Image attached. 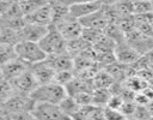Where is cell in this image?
<instances>
[{"mask_svg": "<svg viewBox=\"0 0 153 120\" xmlns=\"http://www.w3.org/2000/svg\"><path fill=\"white\" fill-rule=\"evenodd\" d=\"M8 118H11L12 120H38L32 112L19 113V114H16V115H12V116H8Z\"/></svg>", "mask_w": 153, "mask_h": 120, "instance_id": "cell-32", "label": "cell"}, {"mask_svg": "<svg viewBox=\"0 0 153 120\" xmlns=\"http://www.w3.org/2000/svg\"><path fill=\"white\" fill-rule=\"evenodd\" d=\"M151 120H153V118H152V119H151Z\"/></svg>", "mask_w": 153, "mask_h": 120, "instance_id": "cell-39", "label": "cell"}, {"mask_svg": "<svg viewBox=\"0 0 153 120\" xmlns=\"http://www.w3.org/2000/svg\"><path fill=\"white\" fill-rule=\"evenodd\" d=\"M7 118H8V116H7ZM8 120H12V119H11V118H8Z\"/></svg>", "mask_w": 153, "mask_h": 120, "instance_id": "cell-37", "label": "cell"}, {"mask_svg": "<svg viewBox=\"0 0 153 120\" xmlns=\"http://www.w3.org/2000/svg\"><path fill=\"white\" fill-rule=\"evenodd\" d=\"M25 22L29 24H36L42 26H50L51 25V10L49 1L43 5L41 8L35 11L33 13L25 17Z\"/></svg>", "mask_w": 153, "mask_h": 120, "instance_id": "cell-14", "label": "cell"}, {"mask_svg": "<svg viewBox=\"0 0 153 120\" xmlns=\"http://www.w3.org/2000/svg\"><path fill=\"white\" fill-rule=\"evenodd\" d=\"M152 28H153V24H152Z\"/></svg>", "mask_w": 153, "mask_h": 120, "instance_id": "cell-38", "label": "cell"}, {"mask_svg": "<svg viewBox=\"0 0 153 120\" xmlns=\"http://www.w3.org/2000/svg\"><path fill=\"white\" fill-rule=\"evenodd\" d=\"M13 2H14L13 0H0V16L5 14Z\"/></svg>", "mask_w": 153, "mask_h": 120, "instance_id": "cell-33", "label": "cell"}, {"mask_svg": "<svg viewBox=\"0 0 153 120\" xmlns=\"http://www.w3.org/2000/svg\"><path fill=\"white\" fill-rule=\"evenodd\" d=\"M115 58H116L117 62L127 65V66H131L141 58V55L127 42H123V43H120L116 46Z\"/></svg>", "mask_w": 153, "mask_h": 120, "instance_id": "cell-12", "label": "cell"}, {"mask_svg": "<svg viewBox=\"0 0 153 120\" xmlns=\"http://www.w3.org/2000/svg\"><path fill=\"white\" fill-rule=\"evenodd\" d=\"M67 44L68 42L63 38V36L54 25L49 26L47 35L39 42V46L43 49V52L47 54V56L67 52Z\"/></svg>", "mask_w": 153, "mask_h": 120, "instance_id": "cell-2", "label": "cell"}, {"mask_svg": "<svg viewBox=\"0 0 153 120\" xmlns=\"http://www.w3.org/2000/svg\"><path fill=\"white\" fill-rule=\"evenodd\" d=\"M30 72L35 77L38 85H45V84L54 83V79L56 76V72L49 66V64L45 60L30 66Z\"/></svg>", "mask_w": 153, "mask_h": 120, "instance_id": "cell-9", "label": "cell"}, {"mask_svg": "<svg viewBox=\"0 0 153 120\" xmlns=\"http://www.w3.org/2000/svg\"><path fill=\"white\" fill-rule=\"evenodd\" d=\"M36 102L27 95H16L7 102L1 104V114L6 116H12L19 113L33 112Z\"/></svg>", "mask_w": 153, "mask_h": 120, "instance_id": "cell-4", "label": "cell"}, {"mask_svg": "<svg viewBox=\"0 0 153 120\" xmlns=\"http://www.w3.org/2000/svg\"><path fill=\"white\" fill-rule=\"evenodd\" d=\"M74 78H75L74 71H61V72H56L54 82L66 88Z\"/></svg>", "mask_w": 153, "mask_h": 120, "instance_id": "cell-26", "label": "cell"}, {"mask_svg": "<svg viewBox=\"0 0 153 120\" xmlns=\"http://www.w3.org/2000/svg\"><path fill=\"white\" fill-rule=\"evenodd\" d=\"M59 106L61 107V109H62L71 119H73L74 115H75V114L78 113V110L80 109V106L76 103V101H75L72 96H67Z\"/></svg>", "mask_w": 153, "mask_h": 120, "instance_id": "cell-22", "label": "cell"}, {"mask_svg": "<svg viewBox=\"0 0 153 120\" xmlns=\"http://www.w3.org/2000/svg\"><path fill=\"white\" fill-rule=\"evenodd\" d=\"M10 82L13 84L17 94H19V95L30 96L33 92V90L38 86V84H37L35 77L32 76V73L30 72V70L26 71L25 73H23L22 76H19L18 78L10 80Z\"/></svg>", "mask_w": 153, "mask_h": 120, "instance_id": "cell-13", "label": "cell"}, {"mask_svg": "<svg viewBox=\"0 0 153 120\" xmlns=\"http://www.w3.org/2000/svg\"><path fill=\"white\" fill-rule=\"evenodd\" d=\"M104 6V5H103ZM81 23V25L84 28H92V29H99V30H103L108 26L109 20L106 18V14H105V11H104V7H102L99 11L82 18L79 20Z\"/></svg>", "mask_w": 153, "mask_h": 120, "instance_id": "cell-16", "label": "cell"}, {"mask_svg": "<svg viewBox=\"0 0 153 120\" xmlns=\"http://www.w3.org/2000/svg\"><path fill=\"white\" fill-rule=\"evenodd\" d=\"M32 113L38 120H71L59 104L36 103Z\"/></svg>", "mask_w": 153, "mask_h": 120, "instance_id": "cell-5", "label": "cell"}, {"mask_svg": "<svg viewBox=\"0 0 153 120\" xmlns=\"http://www.w3.org/2000/svg\"><path fill=\"white\" fill-rule=\"evenodd\" d=\"M149 12H153L152 1H134V5H133L134 16H141Z\"/></svg>", "mask_w": 153, "mask_h": 120, "instance_id": "cell-25", "label": "cell"}, {"mask_svg": "<svg viewBox=\"0 0 153 120\" xmlns=\"http://www.w3.org/2000/svg\"><path fill=\"white\" fill-rule=\"evenodd\" d=\"M48 1H42V0H19V7L24 14V18L31 13H33L35 11H37L38 8H41L43 5H45Z\"/></svg>", "mask_w": 153, "mask_h": 120, "instance_id": "cell-20", "label": "cell"}, {"mask_svg": "<svg viewBox=\"0 0 153 120\" xmlns=\"http://www.w3.org/2000/svg\"><path fill=\"white\" fill-rule=\"evenodd\" d=\"M29 70H30V65H27L19 58H17L5 65H1V67H0L1 78L6 79V80H13Z\"/></svg>", "mask_w": 153, "mask_h": 120, "instance_id": "cell-10", "label": "cell"}, {"mask_svg": "<svg viewBox=\"0 0 153 120\" xmlns=\"http://www.w3.org/2000/svg\"><path fill=\"white\" fill-rule=\"evenodd\" d=\"M45 61L55 72L61 71H74V58L68 53H60L54 55H48Z\"/></svg>", "mask_w": 153, "mask_h": 120, "instance_id": "cell-11", "label": "cell"}, {"mask_svg": "<svg viewBox=\"0 0 153 120\" xmlns=\"http://www.w3.org/2000/svg\"><path fill=\"white\" fill-rule=\"evenodd\" d=\"M48 29H49V26H42V25H36V24L26 23L25 26L20 30L22 38H23V41L39 43L42 41V38L47 35Z\"/></svg>", "mask_w": 153, "mask_h": 120, "instance_id": "cell-15", "label": "cell"}, {"mask_svg": "<svg viewBox=\"0 0 153 120\" xmlns=\"http://www.w3.org/2000/svg\"><path fill=\"white\" fill-rule=\"evenodd\" d=\"M18 18H24V14L19 7L18 1H14L12 6L8 8V11L5 14L0 16V19H18Z\"/></svg>", "mask_w": 153, "mask_h": 120, "instance_id": "cell-27", "label": "cell"}, {"mask_svg": "<svg viewBox=\"0 0 153 120\" xmlns=\"http://www.w3.org/2000/svg\"><path fill=\"white\" fill-rule=\"evenodd\" d=\"M73 98L76 101V103L80 107L93 104V95H92V92H80V94L73 96Z\"/></svg>", "mask_w": 153, "mask_h": 120, "instance_id": "cell-28", "label": "cell"}, {"mask_svg": "<svg viewBox=\"0 0 153 120\" xmlns=\"http://www.w3.org/2000/svg\"><path fill=\"white\" fill-rule=\"evenodd\" d=\"M147 60H148V62L151 64V66H153V49H151L146 55H143Z\"/></svg>", "mask_w": 153, "mask_h": 120, "instance_id": "cell-34", "label": "cell"}, {"mask_svg": "<svg viewBox=\"0 0 153 120\" xmlns=\"http://www.w3.org/2000/svg\"><path fill=\"white\" fill-rule=\"evenodd\" d=\"M71 120H72V119H71Z\"/></svg>", "mask_w": 153, "mask_h": 120, "instance_id": "cell-40", "label": "cell"}, {"mask_svg": "<svg viewBox=\"0 0 153 120\" xmlns=\"http://www.w3.org/2000/svg\"><path fill=\"white\" fill-rule=\"evenodd\" d=\"M147 109H148V112H149L151 116L153 118V101H151V102H149V104L147 106Z\"/></svg>", "mask_w": 153, "mask_h": 120, "instance_id": "cell-35", "label": "cell"}, {"mask_svg": "<svg viewBox=\"0 0 153 120\" xmlns=\"http://www.w3.org/2000/svg\"><path fill=\"white\" fill-rule=\"evenodd\" d=\"M92 95H93V104L102 107V108H105L108 106V103L112 96V94L109 89H96V90H93Z\"/></svg>", "mask_w": 153, "mask_h": 120, "instance_id": "cell-21", "label": "cell"}, {"mask_svg": "<svg viewBox=\"0 0 153 120\" xmlns=\"http://www.w3.org/2000/svg\"><path fill=\"white\" fill-rule=\"evenodd\" d=\"M104 118L105 120H126V115L121 110H116L112 108H104Z\"/></svg>", "mask_w": 153, "mask_h": 120, "instance_id": "cell-29", "label": "cell"}, {"mask_svg": "<svg viewBox=\"0 0 153 120\" xmlns=\"http://www.w3.org/2000/svg\"><path fill=\"white\" fill-rule=\"evenodd\" d=\"M16 50L18 58L30 66L42 62L47 59V54L41 48L39 43L36 42L22 41L16 46Z\"/></svg>", "mask_w": 153, "mask_h": 120, "instance_id": "cell-3", "label": "cell"}, {"mask_svg": "<svg viewBox=\"0 0 153 120\" xmlns=\"http://www.w3.org/2000/svg\"><path fill=\"white\" fill-rule=\"evenodd\" d=\"M54 26L60 31V34L63 36V38L67 42H71V41H74L79 37H81L82 31H84V26L81 25V23L78 19H74L73 17H69L66 20H63Z\"/></svg>", "mask_w": 153, "mask_h": 120, "instance_id": "cell-7", "label": "cell"}, {"mask_svg": "<svg viewBox=\"0 0 153 120\" xmlns=\"http://www.w3.org/2000/svg\"><path fill=\"white\" fill-rule=\"evenodd\" d=\"M136 107L137 104L134 102V101H126L121 108V112L126 115V116H131L134 115L135 110H136Z\"/></svg>", "mask_w": 153, "mask_h": 120, "instance_id": "cell-31", "label": "cell"}, {"mask_svg": "<svg viewBox=\"0 0 153 120\" xmlns=\"http://www.w3.org/2000/svg\"><path fill=\"white\" fill-rule=\"evenodd\" d=\"M17 50L14 46H8V44H0V60L1 65H5L14 59H17Z\"/></svg>", "mask_w": 153, "mask_h": 120, "instance_id": "cell-23", "label": "cell"}, {"mask_svg": "<svg viewBox=\"0 0 153 120\" xmlns=\"http://www.w3.org/2000/svg\"><path fill=\"white\" fill-rule=\"evenodd\" d=\"M126 120H137V119H136L134 115H131V116H127V118H126Z\"/></svg>", "mask_w": 153, "mask_h": 120, "instance_id": "cell-36", "label": "cell"}, {"mask_svg": "<svg viewBox=\"0 0 153 120\" xmlns=\"http://www.w3.org/2000/svg\"><path fill=\"white\" fill-rule=\"evenodd\" d=\"M51 10V25H56L71 17L69 5L71 2L65 1H49Z\"/></svg>", "mask_w": 153, "mask_h": 120, "instance_id": "cell-17", "label": "cell"}, {"mask_svg": "<svg viewBox=\"0 0 153 120\" xmlns=\"http://www.w3.org/2000/svg\"><path fill=\"white\" fill-rule=\"evenodd\" d=\"M104 2L102 1H80V2H71L69 10H71V17L74 19H82L97 11H99L103 7Z\"/></svg>", "mask_w": 153, "mask_h": 120, "instance_id": "cell-8", "label": "cell"}, {"mask_svg": "<svg viewBox=\"0 0 153 120\" xmlns=\"http://www.w3.org/2000/svg\"><path fill=\"white\" fill-rule=\"evenodd\" d=\"M126 101L120 96V95H114L112 94V96H111V98H110V101H109V103H108V108H112V109H116V110H121V108H122V106H123V103H124Z\"/></svg>", "mask_w": 153, "mask_h": 120, "instance_id": "cell-30", "label": "cell"}, {"mask_svg": "<svg viewBox=\"0 0 153 120\" xmlns=\"http://www.w3.org/2000/svg\"><path fill=\"white\" fill-rule=\"evenodd\" d=\"M126 42L131 46L141 56L146 55L151 49H153V37H147L136 29L126 35Z\"/></svg>", "mask_w": 153, "mask_h": 120, "instance_id": "cell-6", "label": "cell"}, {"mask_svg": "<svg viewBox=\"0 0 153 120\" xmlns=\"http://www.w3.org/2000/svg\"><path fill=\"white\" fill-rule=\"evenodd\" d=\"M92 84H93V89H111L112 85L115 84V80L112 79V77L104 70H99L97 72V74L93 77L92 79Z\"/></svg>", "mask_w": 153, "mask_h": 120, "instance_id": "cell-19", "label": "cell"}, {"mask_svg": "<svg viewBox=\"0 0 153 120\" xmlns=\"http://www.w3.org/2000/svg\"><path fill=\"white\" fill-rule=\"evenodd\" d=\"M22 41L23 38L20 31L10 28H0V44H8L16 47Z\"/></svg>", "mask_w": 153, "mask_h": 120, "instance_id": "cell-18", "label": "cell"}, {"mask_svg": "<svg viewBox=\"0 0 153 120\" xmlns=\"http://www.w3.org/2000/svg\"><path fill=\"white\" fill-rule=\"evenodd\" d=\"M30 96L36 103L60 104L68 96V94L65 86L54 82L45 85H38Z\"/></svg>", "mask_w": 153, "mask_h": 120, "instance_id": "cell-1", "label": "cell"}, {"mask_svg": "<svg viewBox=\"0 0 153 120\" xmlns=\"http://www.w3.org/2000/svg\"><path fill=\"white\" fill-rule=\"evenodd\" d=\"M18 95L13 84L10 80L2 79L1 78V94H0V98H1V104L7 102L8 100H11L13 96Z\"/></svg>", "mask_w": 153, "mask_h": 120, "instance_id": "cell-24", "label": "cell"}]
</instances>
